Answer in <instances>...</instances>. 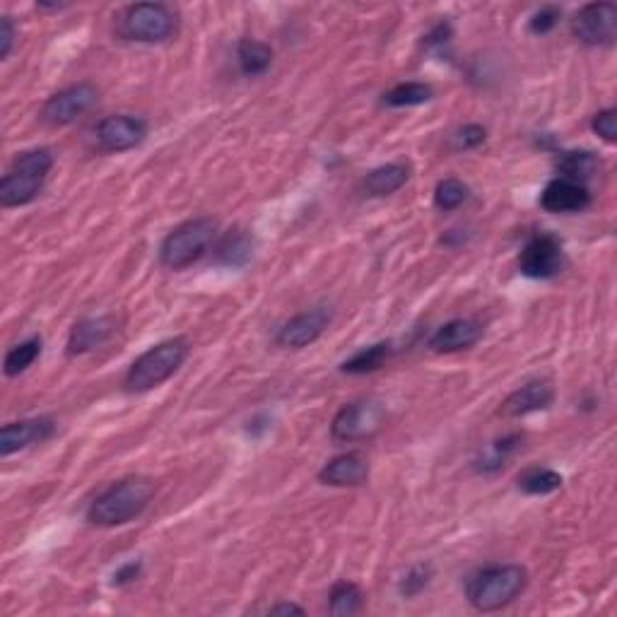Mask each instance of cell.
I'll list each match as a JSON object with an SVG mask.
<instances>
[{"mask_svg":"<svg viewBox=\"0 0 617 617\" xmlns=\"http://www.w3.org/2000/svg\"><path fill=\"white\" fill-rule=\"evenodd\" d=\"M540 205L552 215H567V213H581L591 205L589 188L574 184L567 179H552L548 186L540 193Z\"/></svg>","mask_w":617,"mask_h":617,"instance_id":"5bb4252c","label":"cell"},{"mask_svg":"<svg viewBox=\"0 0 617 617\" xmlns=\"http://www.w3.org/2000/svg\"><path fill=\"white\" fill-rule=\"evenodd\" d=\"M39 355H41V338L34 336L29 340H22L20 345L10 348L8 355H5V364H3L5 376L15 379V376L25 374L27 369L39 360Z\"/></svg>","mask_w":617,"mask_h":617,"instance_id":"4316f807","label":"cell"},{"mask_svg":"<svg viewBox=\"0 0 617 617\" xmlns=\"http://www.w3.org/2000/svg\"><path fill=\"white\" fill-rule=\"evenodd\" d=\"M54 169V152L34 148L20 152L10 164L8 174L0 179V205L3 208H22L44 191L46 179Z\"/></svg>","mask_w":617,"mask_h":617,"instance_id":"3957f363","label":"cell"},{"mask_svg":"<svg viewBox=\"0 0 617 617\" xmlns=\"http://www.w3.org/2000/svg\"><path fill=\"white\" fill-rule=\"evenodd\" d=\"M155 495V483L143 475H131L114 483L87 507V521L99 528H116L131 524L148 509Z\"/></svg>","mask_w":617,"mask_h":617,"instance_id":"6da1fadb","label":"cell"},{"mask_svg":"<svg viewBox=\"0 0 617 617\" xmlns=\"http://www.w3.org/2000/svg\"><path fill=\"white\" fill-rule=\"evenodd\" d=\"M140 572H143V564H140V562H128V564H123L119 572L114 574V584H116V586L133 584V581L140 577Z\"/></svg>","mask_w":617,"mask_h":617,"instance_id":"d590c367","label":"cell"},{"mask_svg":"<svg viewBox=\"0 0 617 617\" xmlns=\"http://www.w3.org/2000/svg\"><path fill=\"white\" fill-rule=\"evenodd\" d=\"M389 355H391V343H376L369 345V348H362L360 352H355L350 360L343 362V367L340 369H343L345 374H369L384 367Z\"/></svg>","mask_w":617,"mask_h":617,"instance_id":"d4e9b609","label":"cell"},{"mask_svg":"<svg viewBox=\"0 0 617 617\" xmlns=\"http://www.w3.org/2000/svg\"><path fill=\"white\" fill-rule=\"evenodd\" d=\"M468 198H470V188L463 184L461 179H454V176L442 179L437 188H434V208L442 210V213H451V210L461 208Z\"/></svg>","mask_w":617,"mask_h":617,"instance_id":"83f0119b","label":"cell"},{"mask_svg":"<svg viewBox=\"0 0 617 617\" xmlns=\"http://www.w3.org/2000/svg\"><path fill=\"white\" fill-rule=\"evenodd\" d=\"M562 487V475L555 473L550 468H528L526 473L519 475V490L524 495L533 497H543L552 495Z\"/></svg>","mask_w":617,"mask_h":617,"instance_id":"484cf974","label":"cell"},{"mask_svg":"<svg viewBox=\"0 0 617 617\" xmlns=\"http://www.w3.org/2000/svg\"><path fill=\"white\" fill-rule=\"evenodd\" d=\"M386 422V408L384 403L367 398V401H355L350 405H343L338 415L333 417L331 437L336 442L350 444V442H364L372 439L376 432L384 427Z\"/></svg>","mask_w":617,"mask_h":617,"instance_id":"52a82bcc","label":"cell"},{"mask_svg":"<svg viewBox=\"0 0 617 617\" xmlns=\"http://www.w3.org/2000/svg\"><path fill=\"white\" fill-rule=\"evenodd\" d=\"M557 20H560V10L557 8H540L536 15L531 17V32L533 34H548L557 27Z\"/></svg>","mask_w":617,"mask_h":617,"instance_id":"d6a6232c","label":"cell"},{"mask_svg":"<svg viewBox=\"0 0 617 617\" xmlns=\"http://www.w3.org/2000/svg\"><path fill=\"white\" fill-rule=\"evenodd\" d=\"M251 254H254V237L246 229H232L225 237L217 239V244L213 246L217 266L239 268L251 261Z\"/></svg>","mask_w":617,"mask_h":617,"instance_id":"ffe728a7","label":"cell"},{"mask_svg":"<svg viewBox=\"0 0 617 617\" xmlns=\"http://www.w3.org/2000/svg\"><path fill=\"white\" fill-rule=\"evenodd\" d=\"M367 478H369V463L367 458L357 454V451L331 458L319 473L321 483L331 487H357L367 483Z\"/></svg>","mask_w":617,"mask_h":617,"instance_id":"ac0fdd59","label":"cell"},{"mask_svg":"<svg viewBox=\"0 0 617 617\" xmlns=\"http://www.w3.org/2000/svg\"><path fill=\"white\" fill-rule=\"evenodd\" d=\"M526 586L528 572L521 564H492L468 579L466 598L480 613H495L514 603Z\"/></svg>","mask_w":617,"mask_h":617,"instance_id":"7a4b0ae2","label":"cell"},{"mask_svg":"<svg viewBox=\"0 0 617 617\" xmlns=\"http://www.w3.org/2000/svg\"><path fill=\"white\" fill-rule=\"evenodd\" d=\"M99 102V90L92 82H78V85H70L66 90H58L51 94L49 99L41 107V121L51 128H63L70 126L85 116L94 104Z\"/></svg>","mask_w":617,"mask_h":617,"instance_id":"ba28073f","label":"cell"},{"mask_svg":"<svg viewBox=\"0 0 617 617\" xmlns=\"http://www.w3.org/2000/svg\"><path fill=\"white\" fill-rule=\"evenodd\" d=\"M237 63L239 70L249 78H258L273 66V49L263 41L256 39H242L237 44Z\"/></svg>","mask_w":617,"mask_h":617,"instance_id":"7402d4cb","label":"cell"},{"mask_svg":"<svg viewBox=\"0 0 617 617\" xmlns=\"http://www.w3.org/2000/svg\"><path fill=\"white\" fill-rule=\"evenodd\" d=\"M430 577H432V569L425 567V564H417V567L410 569V572L405 574V579L401 581V593L408 598L417 596V593L427 589Z\"/></svg>","mask_w":617,"mask_h":617,"instance_id":"4dcf8cb0","label":"cell"},{"mask_svg":"<svg viewBox=\"0 0 617 617\" xmlns=\"http://www.w3.org/2000/svg\"><path fill=\"white\" fill-rule=\"evenodd\" d=\"M519 442H521V437H504V439H499V442H495L490 446V449H487V454L483 456V463H480V470H483V473H490V470H499L504 466V461H507V458L514 454L516 449H519Z\"/></svg>","mask_w":617,"mask_h":617,"instance_id":"f1b7e54d","label":"cell"},{"mask_svg":"<svg viewBox=\"0 0 617 617\" xmlns=\"http://www.w3.org/2000/svg\"><path fill=\"white\" fill-rule=\"evenodd\" d=\"M487 131L483 126H478V123H468V126L458 128L454 135V145L456 150H473L480 148V145L485 143Z\"/></svg>","mask_w":617,"mask_h":617,"instance_id":"1f68e13d","label":"cell"},{"mask_svg":"<svg viewBox=\"0 0 617 617\" xmlns=\"http://www.w3.org/2000/svg\"><path fill=\"white\" fill-rule=\"evenodd\" d=\"M364 605V593L352 581H338L328 593V613L336 617L357 615Z\"/></svg>","mask_w":617,"mask_h":617,"instance_id":"603a6c76","label":"cell"},{"mask_svg":"<svg viewBox=\"0 0 617 617\" xmlns=\"http://www.w3.org/2000/svg\"><path fill=\"white\" fill-rule=\"evenodd\" d=\"M116 32L135 44H162L179 32V15L164 3H135L119 15Z\"/></svg>","mask_w":617,"mask_h":617,"instance_id":"8992f818","label":"cell"},{"mask_svg":"<svg viewBox=\"0 0 617 617\" xmlns=\"http://www.w3.org/2000/svg\"><path fill=\"white\" fill-rule=\"evenodd\" d=\"M557 169V179H567L574 181V184L586 186V181H591L593 176L598 174L601 169V160H598L596 152L591 150H572V152H562L555 162Z\"/></svg>","mask_w":617,"mask_h":617,"instance_id":"44dd1931","label":"cell"},{"mask_svg":"<svg viewBox=\"0 0 617 617\" xmlns=\"http://www.w3.org/2000/svg\"><path fill=\"white\" fill-rule=\"evenodd\" d=\"M552 401H555V391H552L548 381H528L521 389L509 393L499 413L504 417H526L531 413H540V410H548Z\"/></svg>","mask_w":617,"mask_h":617,"instance_id":"2e32d148","label":"cell"},{"mask_svg":"<svg viewBox=\"0 0 617 617\" xmlns=\"http://www.w3.org/2000/svg\"><path fill=\"white\" fill-rule=\"evenodd\" d=\"M331 309L326 307H316L309 311H302V314L292 316L290 321L282 323V328L278 331V336H275V343L280 345V348H307V345L316 343L323 333H326V328L331 326Z\"/></svg>","mask_w":617,"mask_h":617,"instance_id":"7c38bea8","label":"cell"},{"mask_svg":"<svg viewBox=\"0 0 617 617\" xmlns=\"http://www.w3.org/2000/svg\"><path fill=\"white\" fill-rule=\"evenodd\" d=\"M114 333H116L114 316H90V319H82L70 328L68 355L78 357L102 348L104 343H109Z\"/></svg>","mask_w":617,"mask_h":617,"instance_id":"9a60e30c","label":"cell"},{"mask_svg":"<svg viewBox=\"0 0 617 617\" xmlns=\"http://www.w3.org/2000/svg\"><path fill=\"white\" fill-rule=\"evenodd\" d=\"M591 131L601 135L605 143H615L617 140V111L615 109H601L593 114Z\"/></svg>","mask_w":617,"mask_h":617,"instance_id":"f546056e","label":"cell"},{"mask_svg":"<svg viewBox=\"0 0 617 617\" xmlns=\"http://www.w3.org/2000/svg\"><path fill=\"white\" fill-rule=\"evenodd\" d=\"M188 352H191V343L186 338H169L152 345L150 350H145L128 367L123 386H126L128 393H145L157 389L186 362Z\"/></svg>","mask_w":617,"mask_h":617,"instance_id":"277c9868","label":"cell"},{"mask_svg":"<svg viewBox=\"0 0 617 617\" xmlns=\"http://www.w3.org/2000/svg\"><path fill=\"white\" fill-rule=\"evenodd\" d=\"M564 263V249L560 239L552 234H536L526 242L519 254V270L521 275L531 280H552L562 273Z\"/></svg>","mask_w":617,"mask_h":617,"instance_id":"9c48e42d","label":"cell"},{"mask_svg":"<svg viewBox=\"0 0 617 617\" xmlns=\"http://www.w3.org/2000/svg\"><path fill=\"white\" fill-rule=\"evenodd\" d=\"M410 167L403 162H389L384 167H376L362 179V191L372 198L393 196L396 191L408 184Z\"/></svg>","mask_w":617,"mask_h":617,"instance_id":"d6986e66","label":"cell"},{"mask_svg":"<svg viewBox=\"0 0 617 617\" xmlns=\"http://www.w3.org/2000/svg\"><path fill=\"white\" fill-rule=\"evenodd\" d=\"M572 34L586 46H610L617 37V5H584V8L572 17Z\"/></svg>","mask_w":617,"mask_h":617,"instance_id":"8fae6325","label":"cell"},{"mask_svg":"<svg viewBox=\"0 0 617 617\" xmlns=\"http://www.w3.org/2000/svg\"><path fill=\"white\" fill-rule=\"evenodd\" d=\"M56 432L54 420L49 417H34V420L10 422L0 430V456L8 458L17 454V451L27 449L32 444H41Z\"/></svg>","mask_w":617,"mask_h":617,"instance_id":"4fadbf2b","label":"cell"},{"mask_svg":"<svg viewBox=\"0 0 617 617\" xmlns=\"http://www.w3.org/2000/svg\"><path fill=\"white\" fill-rule=\"evenodd\" d=\"M483 338V323L475 319H454L439 326L430 338V348L434 352H461L473 348Z\"/></svg>","mask_w":617,"mask_h":617,"instance_id":"e0dca14e","label":"cell"},{"mask_svg":"<svg viewBox=\"0 0 617 617\" xmlns=\"http://www.w3.org/2000/svg\"><path fill=\"white\" fill-rule=\"evenodd\" d=\"M145 138H148V121L131 114L107 116L94 128V143H97L99 150L109 152V155H119V152L138 148V145H143Z\"/></svg>","mask_w":617,"mask_h":617,"instance_id":"30bf717a","label":"cell"},{"mask_svg":"<svg viewBox=\"0 0 617 617\" xmlns=\"http://www.w3.org/2000/svg\"><path fill=\"white\" fill-rule=\"evenodd\" d=\"M37 8L39 10H61V8H66V5H63V3H37Z\"/></svg>","mask_w":617,"mask_h":617,"instance_id":"74e56055","label":"cell"},{"mask_svg":"<svg viewBox=\"0 0 617 617\" xmlns=\"http://www.w3.org/2000/svg\"><path fill=\"white\" fill-rule=\"evenodd\" d=\"M434 99L432 85L427 82H403V85H396L393 90L384 94V104L393 109H403V107H420V104H427Z\"/></svg>","mask_w":617,"mask_h":617,"instance_id":"cb8c5ba5","label":"cell"},{"mask_svg":"<svg viewBox=\"0 0 617 617\" xmlns=\"http://www.w3.org/2000/svg\"><path fill=\"white\" fill-rule=\"evenodd\" d=\"M449 41H451V25L449 22H439V25L425 37V46L427 49H432V46H439V49H442V46L449 44Z\"/></svg>","mask_w":617,"mask_h":617,"instance_id":"e575fe53","label":"cell"},{"mask_svg":"<svg viewBox=\"0 0 617 617\" xmlns=\"http://www.w3.org/2000/svg\"><path fill=\"white\" fill-rule=\"evenodd\" d=\"M268 615H304V608L302 605H295V603H278V605H270V608L266 610Z\"/></svg>","mask_w":617,"mask_h":617,"instance_id":"8d00e7d4","label":"cell"},{"mask_svg":"<svg viewBox=\"0 0 617 617\" xmlns=\"http://www.w3.org/2000/svg\"><path fill=\"white\" fill-rule=\"evenodd\" d=\"M13 44H15V25L13 20H10L8 15L0 20V58H8L10 51H13Z\"/></svg>","mask_w":617,"mask_h":617,"instance_id":"836d02e7","label":"cell"},{"mask_svg":"<svg viewBox=\"0 0 617 617\" xmlns=\"http://www.w3.org/2000/svg\"><path fill=\"white\" fill-rule=\"evenodd\" d=\"M220 225L213 217H196V220L181 222L164 237L160 246V263L169 270H184L213 249L217 242Z\"/></svg>","mask_w":617,"mask_h":617,"instance_id":"5b68a950","label":"cell"}]
</instances>
